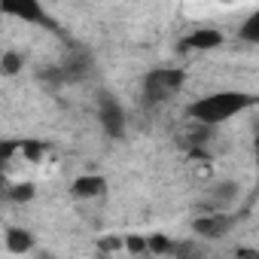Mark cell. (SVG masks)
Masks as SVG:
<instances>
[{"instance_id": "14", "label": "cell", "mask_w": 259, "mask_h": 259, "mask_svg": "<svg viewBox=\"0 0 259 259\" xmlns=\"http://www.w3.org/2000/svg\"><path fill=\"white\" fill-rule=\"evenodd\" d=\"M46 150H49L46 144H37V141H22V153H25V156H28L31 162H40Z\"/></svg>"}, {"instance_id": "2", "label": "cell", "mask_w": 259, "mask_h": 259, "mask_svg": "<svg viewBox=\"0 0 259 259\" xmlns=\"http://www.w3.org/2000/svg\"><path fill=\"white\" fill-rule=\"evenodd\" d=\"M183 82H186V70L183 67H153L141 79V104L147 110L162 107L165 101H171L183 89Z\"/></svg>"}, {"instance_id": "4", "label": "cell", "mask_w": 259, "mask_h": 259, "mask_svg": "<svg viewBox=\"0 0 259 259\" xmlns=\"http://www.w3.org/2000/svg\"><path fill=\"white\" fill-rule=\"evenodd\" d=\"M98 122H101L107 138H113V141L125 138V110H122V104L110 92L98 95Z\"/></svg>"}, {"instance_id": "10", "label": "cell", "mask_w": 259, "mask_h": 259, "mask_svg": "<svg viewBox=\"0 0 259 259\" xmlns=\"http://www.w3.org/2000/svg\"><path fill=\"white\" fill-rule=\"evenodd\" d=\"M238 37H241L244 43H259V10H253V13L244 19V25L238 28Z\"/></svg>"}, {"instance_id": "12", "label": "cell", "mask_w": 259, "mask_h": 259, "mask_svg": "<svg viewBox=\"0 0 259 259\" xmlns=\"http://www.w3.org/2000/svg\"><path fill=\"white\" fill-rule=\"evenodd\" d=\"M147 241H150V253H165V256L177 253V244H174V241H168L165 235H150Z\"/></svg>"}, {"instance_id": "11", "label": "cell", "mask_w": 259, "mask_h": 259, "mask_svg": "<svg viewBox=\"0 0 259 259\" xmlns=\"http://www.w3.org/2000/svg\"><path fill=\"white\" fill-rule=\"evenodd\" d=\"M7 198L10 201H31L34 198V183H13V186H7Z\"/></svg>"}, {"instance_id": "5", "label": "cell", "mask_w": 259, "mask_h": 259, "mask_svg": "<svg viewBox=\"0 0 259 259\" xmlns=\"http://www.w3.org/2000/svg\"><path fill=\"white\" fill-rule=\"evenodd\" d=\"M0 10L13 19H22V22H31V25H40L46 31H55L58 34V25L46 16L40 0H0Z\"/></svg>"}, {"instance_id": "1", "label": "cell", "mask_w": 259, "mask_h": 259, "mask_svg": "<svg viewBox=\"0 0 259 259\" xmlns=\"http://www.w3.org/2000/svg\"><path fill=\"white\" fill-rule=\"evenodd\" d=\"M250 107H259V95L238 92V89H220V92H210V95H201L198 101H192L186 107V116L204 128H213V125L235 119L238 113H244Z\"/></svg>"}, {"instance_id": "8", "label": "cell", "mask_w": 259, "mask_h": 259, "mask_svg": "<svg viewBox=\"0 0 259 259\" xmlns=\"http://www.w3.org/2000/svg\"><path fill=\"white\" fill-rule=\"evenodd\" d=\"M70 192H73L76 198H98V195L107 192V180H104L101 174H82V177L73 180Z\"/></svg>"}, {"instance_id": "15", "label": "cell", "mask_w": 259, "mask_h": 259, "mask_svg": "<svg viewBox=\"0 0 259 259\" xmlns=\"http://www.w3.org/2000/svg\"><path fill=\"white\" fill-rule=\"evenodd\" d=\"M125 250H132V253H150V241L138 238V235H128L125 238Z\"/></svg>"}, {"instance_id": "7", "label": "cell", "mask_w": 259, "mask_h": 259, "mask_svg": "<svg viewBox=\"0 0 259 259\" xmlns=\"http://www.w3.org/2000/svg\"><path fill=\"white\" fill-rule=\"evenodd\" d=\"M223 31H217V28H195L192 34H186L183 40H180V49L183 52H207V49H217V46H223Z\"/></svg>"}, {"instance_id": "13", "label": "cell", "mask_w": 259, "mask_h": 259, "mask_svg": "<svg viewBox=\"0 0 259 259\" xmlns=\"http://www.w3.org/2000/svg\"><path fill=\"white\" fill-rule=\"evenodd\" d=\"M19 70H22V55L13 52V49H7V52H4V76H13V73H19Z\"/></svg>"}, {"instance_id": "6", "label": "cell", "mask_w": 259, "mask_h": 259, "mask_svg": "<svg viewBox=\"0 0 259 259\" xmlns=\"http://www.w3.org/2000/svg\"><path fill=\"white\" fill-rule=\"evenodd\" d=\"M232 226H235V217L226 213L223 207L204 210V213H198V217L192 220V232H195L198 238H207V241H213V238H226V235L232 232Z\"/></svg>"}, {"instance_id": "9", "label": "cell", "mask_w": 259, "mask_h": 259, "mask_svg": "<svg viewBox=\"0 0 259 259\" xmlns=\"http://www.w3.org/2000/svg\"><path fill=\"white\" fill-rule=\"evenodd\" d=\"M7 250L10 253H31L34 250V235L25 229H10L7 232Z\"/></svg>"}, {"instance_id": "16", "label": "cell", "mask_w": 259, "mask_h": 259, "mask_svg": "<svg viewBox=\"0 0 259 259\" xmlns=\"http://www.w3.org/2000/svg\"><path fill=\"white\" fill-rule=\"evenodd\" d=\"M253 150H256V180H259V125H256V141H253Z\"/></svg>"}, {"instance_id": "3", "label": "cell", "mask_w": 259, "mask_h": 259, "mask_svg": "<svg viewBox=\"0 0 259 259\" xmlns=\"http://www.w3.org/2000/svg\"><path fill=\"white\" fill-rule=\"evenodd\" d=\"M92 73V55L85 52V49H73L52 73H43L49 82H55V85H61V82H79V79H85Z\"/></svg>"}]
</instances>
